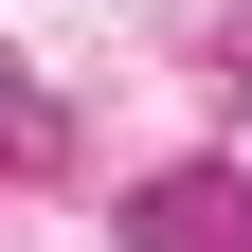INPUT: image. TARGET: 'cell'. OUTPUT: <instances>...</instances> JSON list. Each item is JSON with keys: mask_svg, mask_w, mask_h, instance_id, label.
Returning a JSON list of instances; mask_svg holds the SVG:
<instances>
[{"mask_svg": "<svg viewBox=\"0 0 252 252\" xmlns=\"http://www.w3.org/2000/svg\"><path fill=\"white\" fill-rule=\"evenodd\" d=\"M126 252H252V198L234 180H144L126 198Z\"/></svg>", "mask_w": 252, "mask_h": 252, "instance_id": "obj_1", "label": "cell"}]
</instances>
